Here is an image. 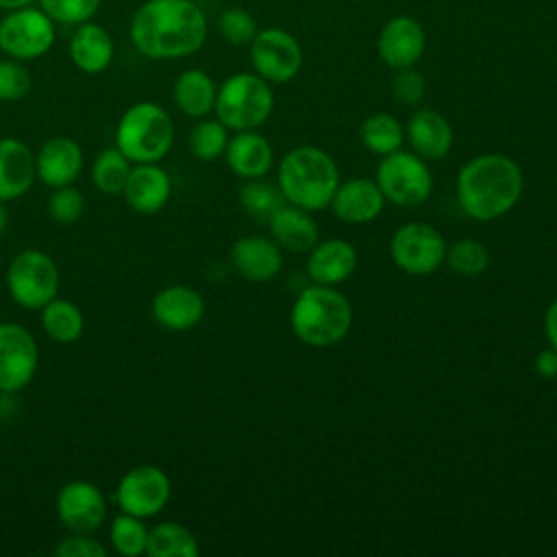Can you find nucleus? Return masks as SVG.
<instances>
[{"mask_svg": "<svg viewBox=\"0 0 557 557\" xmlns=\"http://www.w3.org/2000/svg\"><path fill=\"white\" fill-rule=\"evenodd\" d=\"M389 255L396 268L405 274L426 276L444 263L446 242L435 226L426 222H407L392 235Z\"/></svg>", "mask_w": 557, "mask_h": 557, "instance_id": "nucleus-10", "label": "nucleus"}, {"mask_svg": "<svg viewBox=\"0 0 557 557\" xmlns=\"http://www.w3.org/2000/svg\"><path fill=\"white\" fill-rule=\"evenodd\" d=\"M522 189L524 176L520 165L500 152L472 157L455 178L457 205L476 222H492L509 213L518 205Z\"/></svg>", "mask_w": 557, "mask_h": 557, "instance_id": "nucleus-2", "label": "nucleus"}, {"mask_svg": "<svg viewBox=\"0 0 557 557\" xmlns=\"http://www.w3.org/2000/svg\"><path fill=\"white\" fill-rule=\"evenodd\" d=\"M374 181L385 198L396 207H418L429 200L433 191V176L429 161L411 150H396L381 157Z\"/></svg>", "mask_w": 557, "mask_h": 557, "instance_id": "nucleus-7", "label": "nucleus"}, {"mask_svg": "<svg viewBox=\"0 0 557 557\" xmlns=\"http://www.w3.org/2000/svg\"><path fill=\"white\" fill-rule=\"evenodd\" d=\"M131 161L113 146L104 148L96 154L94 165H91V181L98 191L107 196H117L122 194L128 172H131Z\"/></svg>", "mask_w": 557, "mask_h": 557, "instance_id": "nucleus-31", "label": "nucleus"}, {"mask_svg": "<svg viewBox=\"0 0 557 557\" xmlns=\"http://www.w3.org/2000/svg\"><path fill=\"white\" fill-rule=\"evenodd\" d=\"M270 237L287 252H309L318 239V224L311 218V211H305L296 205H281L268 220Z\"/></svg>", "mask_w": 557, "mask_h": 557, "instance_id": "nucleus-26", "label": "nucleus"}, {"mask_svg": "<svg viewBox=\"0 0 557 557\" xmlns=\"http://www.w3.org/2000/svg\"><path fill=\"white\" fill-rule=\"evenodd\" d=\"M113 54V37L102 24L87 20L74 26L67 44V57L76 70L83 74H100L111 65Z\"/></svg>", "mask_w": 557, "mask_h": 557, "instance_id": "nucleus-20", "label": "nucleus"}, {"mask_svg": "<svg viewBox=\"0 0 557 557\" xmlns=\"http://www.w3.org/2000/svg\"><path fill=\"white\" fill-rule=\"evenodd\" d=\"M41 329L50 339L59 344H72L83 335L85 318L74 302L54 296L41 307Z\"/></svg>", "mask_w": 557, "mask_h": 557, "instance_id": "nucleus-29", "label": "nucleus"}, {"mask_svg": "<svg viewBox=\"0 0 557 557\" xmlns=\"http://www.w3.org/2000/svg\"><path fill=\"white\" fill-rule=\"evenodd\" d=\"M255 74L272 83H289L302 67V48L285 28H261L248 44Z\"/></svg>", "mask_w": 557, "mask_h": 557, "instance_id": "nucleus-11", "label": "nucleus"}, {"mask_svg": "<svg viewBox=\"0 0 557 557\" xmlns=\"http://www.w3.org/2000/svg\"><path fill=\"white\" fill-rule=\"evenodd\" d=\"M35 154L33 150L15 139H0V200L11 202L22 198L35 183Z\"/></svg>", "mask_w": 557, "mask_h": 557, "instance_id": "nucleus-24", "label": "nucleus"}, {"mask_svg": "<svg viewBox=\"0 0 557 557\" xmlns=\"http://www.w3.org/2000/svg\"><path fill=\"white\" fill-rule=\"evenodd\" d=\"M174 144L170 113L150 100L131 104L115 126V148L131 163H159Z\"/></svg>", "mask_w": 557, "mask_h": 557, "instance_id": "nucleus-5", "label": "nucleus"}, {"mask_svg": "<svg viewBox=\"0 0 557 557\" xmlns=\"http://www.w3.org/2000/svg\"><path fill=\"white\" fill-rule=\"evenodd\" d=\"M385 198L374 178H348L337 185L329 209L346 224H368L381 215Z\"/></svg>", "mask_w": 557, "mask_h": 557, "instance_id": "nucleus-16", "label": "nucleus"}, {"mask_svg": "<svg viewBox=\"0 0 557 557\" xmlns=\"http://www.w3.org/2000/svg\"><path fill=\"white\" fill-rule=\"evenodd\" d=\"M109 542L115 553L124 557H139L141 553H146L148 527L144 524V518L124 511L115 516L109 527Z\"/></svg>", "mask_w": 557, "mask_h": 557, "instance_id": "nucleus-33", "label": "nucleus"}, {"mask_svg": "<svg viewBox=\"0 0 557 557\" xmlns=\"http://www.w3.org/2000/svg\"><path fill=\"white\" fill-rule=\"evenodd\" d=\"M59 557H107L104 544L91 537V533H72L54 546Z\"/></svg>", "mask_w": 557, "mask_h": 557, "instance_id": "nucleus-41", "label": "nucleus"}, {"mask_svg": "<svg viewBox=\"0 0 557 557\" xmlns=\"http://www.w3.org/2000/svg\"><path fill=\"white\" fill-rule=\"evenodd\" d=\"M224 157L231 172L244 181L263 178L274 163L270 141L257 131H235V135L228 137Z\"/></svg>", "mask_w": 557, "mask_h": 557, "instance_id": "nucleus-25", "label": "nucleus"}, {"mask_svg": "<svg viewBox=\"0 0 557 557\" xmlns=\"http://www.w3.org/2000/svg\"><path fill=\"white\" fill-rule=\"evenodd\" d=\"M424 94H426V83L418 70L413 67L396 70V76L392 78V96L396 98V102L405 107H416L422 102Z\"/></svg>", "mask_w": 557, "mask_h": 557, "instance_id": "nucleus-40", "label": "nucleus"}, {"mask_svg": "<svg viewBox=\"0 0 557 557\" xmlns=\"http://www.w3.org/2000/svg\"><path fill=\"white\" fill-rule=\"evenodd\" d=\"M35 170L37 178L52 189L72 185L83 170V150L78 141L63 135L44 141L35 154Z\"/></svg>", "mask_w": 557, "mask_h": 557, "instance_id": "nucleus-21", "label": "nucleus"}, {"mask_svg": "<svg viewBox=\"0 0 557 557\" xmlns=\"http://www.w3.org/2000/svg\"><path fill=\"white\" fill-rule=\"evenodd\" d=\"M276 185L285 202L313 213L329 207L339 185V170L326 150L318 146H296L283 154Z\"/></svg>", "mask_w": 557, "mask_h": 557, "instance_id": "nucleus-3", "label": "nucleus"}, {"mask_svg": "<svg viewBox=\"0 0 557 557\" xmlns=\"http://www.w3.org/2000/svg\"><path fill=\"white\" fill-rule=\"evenodd\" d=\"M218 30L222 39L228 41L231 46H248L259 33L257 20L252 17V13H248L242 7L224 9L218 17Z\"/></svg>", "mask_w": 557, "mask_h": 557, "instance_id": "nucleus-37", "label": "nucleus"}, {"mask_svg": "<svg viewBox=\"0 0 557 557\" xmlns=\"http://www.w3.org/2000/svg\"><path fill=\"white\" fill-rule=\"evenodd\" d=\"M205 315V298L189 285H170L152 298V318L168 331H189Z\"/></svg>", "mask_w": 557, "mask_h": 557, "instance_id": "nucleus-23", "label": "nucleus"}, {"mask_svg": "<svg viewBox=\"0 0 557 557\" xmlns=\"http://www.w3.org/2000/svg\"><path fill=\"white\" fill-rule=\"evenodd\" d=\"M239 202L248 215L255 220H270L272 213L285 205V198L278 185L268 183L263 178H250L239 187Z\"/></svg>", "mask_w": 557, "mask_h": 557, "instance_id": "nucleus-34", "label": "nucleus"}, {"mask_svg": "<svg viewBox=\"0 0 557 557\" xmlns=\"http://www.w3.org/2000/svg\"><path fill=\"white\" fill-rule=\"evenodd\" d=\"M228 144V128L215 117H200L187 137V146L189 152L198 159V161H215L218 157L224 154Z\"/></svg>", "mask_w": 557, "mask_h": 557, "instance_id": "nucleus-32", "label": "nucleus"}, {"mask_svg": "<svg viewBox=\"0 0 557 557\" xmlns=\"http://www.w3.org/2000/svg\"><path fill=\"white\" fill-rule=\"evenodd\" d=\"M446 265L461 276H479L490 265V250L483 242L463 237L446 246Z\"/></svg>", "mask_w": 557, "mask_h": 557, "instance_id": "nucleus-35", "label": "nucleus"}, {"mask_svg": "<svg viewBox=\"0 0 557 557\" xmlns=\"http://www.w3.org/2000/svg\"><path fill=\"white\" fill-rule=\"evenodd\" d=\"M57 41L54 20L37 4L7 11L0 17V52L17 61H35Z\"/></svg>", "mask_w": 557, "mask_h": 557, "instance_id": "nucleus-8", "label": "nucleus"}, {"mask_svg": "<svg viewBox=\"0 0 557 557\" xmlns=\"http://www.w3.org/2000/svg\"><path fill=\"white\" fill-rule=\"evenodd\" d=\"M122 196L133 211L152 215L168 205L172 196V178L159 163H135L128 172Z\"/></svg>", "mask_w": 557, "mask_h": 557, "instance_id": "nucleus-18", "label": "nucleus"}, {"mask_svg": "<svg viewBox=\"0 0 557 557\" xmlns=\"http://www.w3.org/2000/svg\"><path fill=\"white\" fill-rule=\"evenodd\" d=\"M218 96L215 81L200 67L183 70L172 85V100L187 117H207L213 111Z\"/></svg>", "mask_w": 557, "mask_h": 557, "instance_id": "nucleus-27", "label": "nucleus"}, {"mask_svg": "<svg viewBox=\"0 0 557 557\" xmlns=\"http://www.w3.org/2000/svg\"><path fill=\"white\" fill-rule=\"evenodd\" d=\"M7 226H9V211H7L4 202L0 200V235L7 231Z\"/></svg>", "mask_w": 557, "mask_h": 557, "instance_id": "nucleus-45", "label": "nucleus"}, {"mask_svg": "<svg viewBox=\"0 0 557 557\" xmlns=\"http://www.w3.org/2000/svg\"><path fill=\"white\" fill-rule=\"evenodd\" d=\"M294 335L311 348H329L342 342L352 326L350 300L331 285L305 287L289 311Z\"/></svg>", "mask_w": 557, "mask_h": 557, "instance_id": "nucleus-4", "label": "nucleus"}, {"mask_svg": "<svg viewBox=\"0 0 557 557\" xmlns=\"http://www.w3.org/2000/svg\"><path fill=\"white\" fill-rule=\"evenodd\" d=\"M235 272L250 283H268L283 268V248L263 235L239 237L231 248Z\"/></svg>", "mask_w": 557, "mask_h": 557, "instance_id": "nucleus-17", "label": "nucleus"}, {"mask_svg": "<svg viewBox=\"0 0 557 557\" xmlns=\"http://www.w3.org/2000/svg\"><path fill=\"white\" fill-rule=\"evenodd\" d=\"M533 368H535V372H537L542 379H546V381L557 379V350H555L553 346L540 350V352L535 355Z\"/></svg>", "mask_w": 557, "mask_h": 557, "instance_id": "nucleus-42", "label": "nucleus"}, {"mask_svg": "<svg viewBox=\"0 0 557 557\" xmlns=\"http://www.w3.org/2000/svg\"><path fill=\"white\" fill-rule=\"evenodd\" d=\"M57 516L72 533H94L107 518L104 494L89 481H70L57 494Z\"/></svg>", "mask_w": 557, "mask_h": 557, "instance_id": "nucleus-14", "label": "nucleus"}, {"mask_svg": "<svg viewBox=\"0 0 557 557\" xmlns=\"http://www.w3.org/2000/svg\"><path fill=\"white\" fill-rule=\"evenodd\" d=\"M405 139L420 159L440 161L448 157L453 148V126L440 111L424 107L413 111L407 120Z\"/></svg>", "mask_w": 557, "mask_h": 557, "instance_id": "nucleus-19", "label": "nucleus"}, {"mask_svg": "<svg viewBox=\"0 0 557 557\" xmlns=\"http://www.w3.org/2000/svg\"><path fill=\"white\" fill-rule=\"evenodd\" d=\"M37 0H0V11H13V9H22L28 4H35Z\"/></svg>", "mask_w": 557, "mask_h": 557, "instance_id": "nucleus-44", "label": "nucleus"}, {"mask_svg": "<svg viewBox=\"0 0 557 557\" xmlns=\"http://www.w3.org/2000/svg\"><path fill=\"white\" fill-rule=\"evenodd\" d=\"M359 139L368 152L385 157L389 152L400 150L405 141V128L392 113L376 111L361 122Z\"/></svg>", "mask_w": 557, "mask_h": 557, "instance_id": "nucleus-30", "label": "nucleus"}, {"mask_svg": "<svg viewBox=\"0 0 557 557\" xmlns=\"http://www.w3.org/2000/svg\"><path fill=\"white\" fill-rule=\"evenodd\" d=\"M274 109V94L265 78L255 72H237L224 78L215 96V117L228 131H257Z\"/></svg>", "mask_w": 557, "mask_h": 557, "instance_id": "nucleus-6", "label": "nucleus"}, {"mask_svg": "<svg viewBox=\"0 0 557 557\" xmlns=\"http://www.w3.org/2000/svg\"><path fill=\"white\" fill-rule=\"evenodd\" d=\"M207 35V17L194 0H144L128 22L133 48L152 61L191 57Z\"/></svg>", "mask_w": 557, "mask_h": 557, "instance_id": "nucleus-1", "label": "nucleus"}, {"mask_svg": "<svg viewBox=\"0 0 557 557\" xmlns=\"http://www.w3.org/2000/svg\"><path fill=\"white\" fill-rule=\"evenodd\" d=\"M7 289L15 305L41 309L59 292V268L50 255L26 248L7 268Z\"/></svg>", "mask_w": 557, "mask_h": 557, "instance_id": "nucleus-9", "label": "nucleus"}, {"mask_svg": "<svg viewBox=\"0 0 557 557\" xmlns=\"http://www.w3.org/2000/svg\"><path fill=\"white\" fill-rule=\"evenodd\" d=\"M357 270V250L350 242L342 237L318 239L309 250L307 276L318 285H339L352 276Z\"/></svg>", "mask_w": 557, "mask_h": 557, "instance_id": "nucleus-22", "label": "nucleus"}, {"mask_svg": "<svg viewBox=\"0 0 557 557\" xmlns=\"http://www.w3.org/2000/svg\"><path fill=\"white\" fill-rule=\"evenodd\" d=\"M172 496V483L165 470L152 463H141L126 470L115 487V503L120 511L137 518H152L161 513Z\"/></svg>", "mask_w": 557, "mask_h": 557, "instance_id": "nucleus-12", "label": "nucleus"}, {"mask_svg": "<svg viewBox=\"0 0 557 557\" xmlns=\"http://www.w3.org/2000/svg\"><path fill=\"white\" fill-rule=\"evenodd\" d=\"M544 335L548 339V346L557 350V298L548 305L544 313Z\"/></svg>", "mask_w": 557, "mask_h": 557, "instance_id": "nucleus-43", "label": "nucleus"}, {"mask_svg": "<svg viewBox=\"0 0 557 557\" xmlns=\"http://www.w3.org/2000/svg\"><path fill=\"white\" fill-rule=\"evenodd\" d=\"M39 363V348L33 333L17 322H0V392L24 389Z\"/></svg>", "mask_w": 557, "mask_h": 557, "instance_id": "nucleus-13", "label": "nucleus"}, {"mask_svg": "<svg viewBox=\"0 0 557 557\" xmlns=\"http://www.w3.org/2000/svg\"><path fill=\"white\" fill-rule=\"evenodd\" d=\"M33 89V76L24 61L0 59V102H17Z\"/></svg>", "mask_w": 557, "mask_h": 557, "instance_id": "nucleus-38", "label": "nucleus"}, {"mask_svg": "<svg viewBox=\"0 0 557 557\" xmlns=\"http://www.w3.org/2000/svg\"><path fill=\"white\" fill-rule=\"evenodd\" d=\"M426 50V33L422 24L409 15H396L383 24L376 37L379 59L392 67H413Z\"/></svg>", "mask_w": 557, "mask_h": 557, "instance_id": "nucleus-15", "label": "nucleus"}, {"mask_svg": "<svg viewBox=\"0 0 557 557\" xmlns=\"http://www.w3.org/2000/svg\"><path fill=\"white\" fill-rule=\"evenodd\" d=\"M196 535L181 522H159L148 529L146 555L150 557H198Z\"/></svg>", "mask_w": 557, "mask_h": 557, "instance_id": "nucleus-28", "label": "nucleus"}, {"mask_svg": "<svg viewBox=\"0 0 557 557\" xmlns=\"http://www.w3.org/2000/svg\"><path fill=\"white\" fill-rule=\"evenodd\" d=\"M85 213V196L74 185L52 189L48 198V215L59 224H74Z\"/></svg>", "mask_w": 557, "mask_h": 557, "instance_id": "nucleus-39", "label": "nucleus"}, {"mask_svg": "<svg viewBox=\"0 0 557 557\" xmlns=\"http://www.w3.org/2000/svg\"><path fill=\"white\" fill-rule=\"evenodd\" d=\"M41 11H46L57 26H78L100 11L102 0H37Z\"/></svg>", "mask_w": 557, "mask_h": 557, "instance_id": "nucleus-36", "label": "nucleus"}]
</instances>
